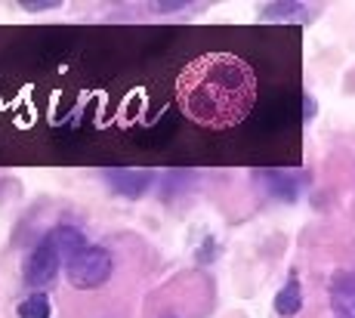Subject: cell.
Returning a JSON list of instances; mask_svg holds the SVG:
<instances>
[{"label": "cell", "instance_id": "3", "mask_svg": "<svg viewBox=\"0 0 355 318\" xmlns=\"http://www.w3.org/2000/svg\"><path fill=\"white\" fill-rule=\"evenodd\" d=\"M62 266H65L62 254H59L50 238H44L28 254V260H25V281H28V288H34V294H44V288H50L59 279Z\"/></svg>", "mask_w": 355, "mask_h": 318}, {"label": "cell", "instance_id": "8", "mask_svg": "<svg viewBox=\"0 0 355 318\" xmlns=\"http://www.w3.org/2000/svg\"><path fill=\"white\" fill-rule=\"evenodd\" d=\"M259 177H263L266 186H269V195H275V198H282V201H297V182H293V177L278 173V170L259 173Z\"/></svg>", "mask_w": 355, "mask_h": 318}, {"label": "cell", "instance_id": "7", "mask_svg": "<svg viewBox=\"0 0 355 318\" xmlns=\"http://www.w3.org/2000/svg\"><path fill=\"white\" fill-rule=\"evenodd\" d=\"M303 309V290H300V281L297 279H291L288 284H284L282 290H278V297H275V312L282 315V318H293Z\"/></svg>", "mask_w": 355, "mask_h": 318}, {"label": "cell", "instance_id": "9", "mask_svg": "<svg viewBox=\"0 0 355 318\" xmlns=\"http://www.w3.org/2000/svg\"><path fill=\"white\" fill-rule=\"evenodd\" d=\"M50 312H53V306L46 294H28L16 309L19 318H50Z\"/></svg>", "mask_w": 355, "mask_h": 318}, {"label": "cell", "instance_id": "5", "mask_svg": "<svg viewBox=\"0 0 355 318\" xmlns=\"http://www.w3.org/2000/svg\"><path fill=\"white\" fill-rule=\"evenodd\" d=\"M331 306L337 318H355V272H337L331 279Z\"/></svg>", "mask_w": 355, "mask_h": 318}, {"label": "cell", "instance_id": "1", "mask_svg": "<svg viewBox=\"0 0 355 318\" xmlns=\"http://www.w3.org/2000/svg\"><path fill=\"white\" fill-rule=\"evenodd\" d=\"M257 103V78L244 59L232 53H210L182 71L180 105L186 118L201 127L226 130L241 124Z\"/></svg>", "mask_w": 355, "mask_h": 318}, {"label": "cell", "instance_id": "6", "mask_svg": "<svg viewBox=\"0 0 355 318\" xmlns=\"http://www.w3.org/2000/svg\"><path fill=\"white\" fill-rule=\"evenodd\" d=\"M46 238L56 245V250L62 254V260H65V266L74 260V256L80 254V250L87 247V238H84V232L80 229H74V226H56Z\"/></svg>", "mask_w": 355, "mask_h": 318}, {"label": "cell", "instance_id": "2", "mask_svg": "<svg viewBox=\"0 0 355 318\" xmlns=\"http://www.w3.org/2000/svg\"><path fill=\"white\" fill-rule=\"evenodd\" d=\"M112 266H114V263H112V254H108L105 247L87 245V247L80 250V254L65 266V272H68V281H71V288L90 290V288H99V284L108 281V275H112Z\"/></svg>", "mask_w": 355, "mask_h": 318}, {"label": "cell", "instance_id": "4", "mask_svg": "<svg viewBox=\"0 0 355 318\" xmlns=\"http://www.w3.org/2000/svg\"><path fill=\"white\" fill-rule=\"evenodd\" d=\"M102 177H105L114 195H124V198H142L148 192V186L155 182V173L139 170V167H105Z\"/></svg>", "mask_w": 355, "mask_h": 318}, {"label": "cell", "instance_id": "12", "mask_svg": "<svg viewBox=\"0 0 355 318\" xmlns=\"http://www.w3.org/2000/svg\"><path fill=\"white\" fill-rule=\"evenodd\" d=\"M186 3H158V10H182Z\"/></svg>", "mask_w": 355, "mask_h": 318}, {"label": "cell", "instance_id": "11", "mask_svg": "<svg viewBox=\"0 0 355 318\" xmlns=\"http://www.w3.org/2000/svg\"><path fill=\"white\" fill-rule=\"evenodd\" d=\"M53 6H59V0H22V10H53Z\"/></svg>", "mask_w": 355, "mask_h": 318}, {"label": "cell", "instance_id": "10", "mask_svg": "<svg viewBox=\"0 0 355 318\" xmlns=\"http://www.w3.org/2000/svg\"><path fill=\"white\" fill-rule=\"evenodd\" d=\"M303 12V3H269L263 6V16L272 19V22H288L291 16H300Z\"/></svg>", "mask_w": 355, "mask_h": 318}]
</instances>
